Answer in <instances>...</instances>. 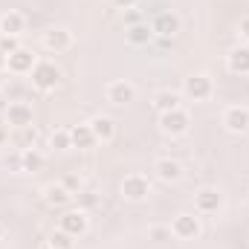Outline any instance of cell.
Masks as SVG:
<instances>
[{"label":"cell","instance_id":"12","mask_svg":"<svg viewBox=\"0 0 249 249\" xmlns=\"http://www.w3.org/2000/svg\"><path fill=\"white\" fill-rule=\"evenodd\" d=\"M223 127H226L229 133H235V136L249 133V107H244V105L226 107V110H223Z\"/></svg>","mask_w":249,"mask_h":249},{"label":"cell","instance_id":"16","mask_svg":"<svg viewBox=\"0 0 249 249\" xmlns=\"http://www.w3.org/2000/svg\"><path fill=\"white\" fill-rule=\"evenodd\" d=\"M124 38H127V44L130 47H148L154 38H157V32H154V26L151 23H136V26H127L124 29Z\"/></svg>","mask_w":249,"mask_h":249},{"label":"cell","instance_id":"31","mask_svg":"<svg viewBox=\"0 0 249 249\" xmlns=\"http://www.w3.org/2000/svg\"><path fill=\"white\" fill-rule=\"evenodd\" d=\"M110 3H113V6H116V9H133V6H136V0H110Z\"/></svg>","mask_w":249,"mask_h":249},{"label":"cell","instance_id":"13","mask_svg":"<svg viewBox=\"0 0 249 249\" xmlns=\"http://www.w3.org/2000/svg\"><path fill=\"white\" fill-rule=\"evenodd\" d=\"M35 64H38L35 50H29V47H20V50H15V53L9 55V72H12V75H29Z\"/></svg>","mask_w":249,"mask_h":249},{"label":"cell","instance_id":"17","mask_svg":"<svg viewBox=\"0 0 249 249\" xmlns=\"http://www.w3.org/2000/svg\"><path fill=\"white\" fill-rule=\"evenodd\" d=\"M180 102H183V99H180V93H177V90H157V93L151 96V107H154L157 113L177 110V107H183Z\"/></svg>","mask_w":249,"mask_h":249},{"label":"cell","instance_id":"23","mask_svg":"<svg viewBox=\"0 0 249 249\" xmlns=\"http://www.w3.org/2000/svg\"><path fill=\"white\" fill-rule=\"evenodd\" d=\"M47 142H50V148H53V151H58V154L70 151V148H72V139H70V127H67V130H64V127H55V130L50 133V139H47Z\"/></svg>","mask_w":249,"mask_h":249},{"label":"cell","instance_id":"3","mask_svg":"<svg viewBox=\"0 0 249 249\" xmlns=\"http://www.w3.org/2000/svg\"><path fill=\"white\" fill-rule=\"evenodd\" d=\"M160 130L165 133V136H171V139H177V136H186L188 127H191V116H188V110L183 107H177V110H168V113H160Z\"/></svg>","mask_w":249,"mask_h":249},{"label":"cell","instance_id":"29","mask_svg":"<svg viewBox=\"0 0 249 249\" xmlns=\"http://www.w3.org/2000/svg\"><path fill=\"white\" fill-rule=\"evenodd\" d=\"M142 23V12L139 9H124V26H136Z\"/></svg>","mask_w":249,"mask_h":249},{"label":"cell","instance_id":"5","mask_svg":"<svg viewBox=\"0 0 249 249\" xmlns=\"http://www.w3.org/2000/svg\"><path fill=\"white\" fill-rule=\"evenodd\" d=\"M151 180L145 177V174H127L122 180V186H119V194H122L127 203H142V200H148L151 197Z\"/></svg>","mask_w":249,"mask_h":249},{"label":"cell","instance_id":"6","mask_svg":"<svg viewBox=\"0 0 249 249\" xmlns=\"http://www.w3.org/2000/svg\"><path fill=\"white\" fill-rule=\"evenodd\" d=\"M58 229L67 232L70 238H81L90 229V217H87L84 209H64L61 217H58Z\"/></svg>","mask_w":249,"mask_h":249},{"label":"cell","instance_id":"14","mask_svg":"<svg viewBox=\"0 0 249 249\" xmlns=\"http://www.w3.org/2000/svg\"><path fill=\"white\" fill-rule=\"evenodd\" d=\"M23 29H26V15H23V12L9 9V12L0 15V35H15V38H20Z\"/></svg>","mask_w":249,"mask_h":249},{"label":"cell","instance_id":"35","mask_svg":"<svg viewBox=\"0 0 249 249\" xmlns=\"http://www.w3.org/2000/svg\"><path fill=\"white\" fill-rule=\"evenodd\" d=\"M3 235H6V229H3V223H0V241H3Z\"/></svg>","mask_w":249,"mask_h":249},{"label":"cell","instance_id":"30","mask_svg":"<svg viewBox=\"0 0 249 249\" xmlns=\"http://www.w3.org/2000/svg\"><path fill=\"white\" fill-rule=\"evenodd\" d=\"M238 35H241V41H247L249 44V15L247 18H241V23H238Z\"/></svg>","mask_w":249,"mask_h":249},{"label":"cell","instance_id":"36","mask_svg":"<svg viewBox=\"0 0 249 249\" xmlns=\"http://www.w3.org/2000/svg\"><path fill=\"white\" fill-rule=\"evenodd\" d=\"M44 249H50V247H44Z\"/></svg>","mask_w":249,"mask_h":249},{"label":"cell","instance_id":"19","mask_svg":"<svg viewBox=\"0 0 249 249\" xmlns=\"http://www.w3.org/2000/svg\"><path fill=\"white\" fill-rule=\"evenodd\" d=\"M70 200H72V194H70L61 183H50V186H44V203H47L50 209H67Z\"/></svg>","mask_w":249,"mask_h":249},{"label":"cell","instance_id":"15","mask_svg":"<svg viewBox=\"0 0 249 249\" xmlns=\"http://www.w3.org/2000/svg\"><path fill=\"white\" fill-rule=\"evenodd\" d=\"M87 124H90L96 142H102V145L113 142V136H116V119H110V116H93Z\"/></svg>","mask_w":249,"mask_h":249},{"label":"cell","instance_id":"26","mask_svg":"<svg viewBox=\"0 0 249 249\" xmlns=\"http://www.w3.org/2000/svg\"><path fill=\"white\" fill-rule=\"evenodd\" d=\"M3 168L20 174V171H23V154H20V151H18V154H6V157H3Z\"/></svg>","mask_w":249,"mask_h":249},{"label":"cell","instance_id":"22","mask_svg":"<svg viewBox=\"0 0 249 249\" xmlns=\"http://www.w3.org/2000/svg\"><path fill=\"white\" fill-rule=\"evenodd\" d=\"M20 154H23V171H29V174H35V171H41L47 165V157L38 148H23Z\"/></svg>","mask_w":249,"mask_h":249},{"label":"cell","instance_id":"24","mask_svg":"<svg viewBox=\"0 0 249 249\" xmlns=\"http://www.w3.org/2000/svg\"><path fill=\"white\" fill-rule=\"evenodd\" d=\"M72 241H75V238H70V235L61 232V229H55V232L47 238V247H50V249H72V247H75Z\"/></svg>","mask_w":249,"mask_h":249},{"label":"cell","instance_id":"21","mask_svg":"<svg viewBox=\"0 0 249 249\" xmlns=\"http://www.w3.org/2000/svg\"><path fill=\"white\" fill-rule=\"evenodd\" d=\"M70 139H72V148H78V151H90L93 145H99L87 122L84 124H72V127H70Z\"/></svg>","mask_w":249,"mask_h":249},{"label":"cell","instance_id":"7","mask_svg":"<svg viewBox=\"0 0 249 249\" xmlns=\"http://www.w3.org/2000/svg\"><path fill=\"white\" fill-rule=\"evenodd\" d=\"M212 93H214V84H212V78H209L206 72H194V75H188L186 84H183V96L191 99V102H209Z\"/></svg>","mask_w":249,"mask_h":249},{"label":"cell","instance_id":"33","mask_svg":"<svg viewBox=\"0 0 249 249\" xmlns=\"http://www.w3.org/2000/svg\"><path fill=\"white\" fill-rule=\"evenodd\" d=\"M6 70H9V55L0 53V72H6Z\"/></svg>","mask_w":249,"mask_h":249},{"label":"cell","instance_id":"8","mask_svg":"<svg viewBox=\"0 0 249 249\" xmlns=\"http://www.w3.org/2000/svg\"><path fill=\"white\" fill-rule=\"evenodd\" d=\"M41 47L47 50V53H67L70 47H72V32L67 29V26H50L44 35H41Z\"/></svg>","mask_w":249,"mask_h":249},{"label":"cell","instance_id":"10","mask_svg":"<svg viewBox=\"0 0 249 249\" xmlns=\"http://www.w3.org/2000/svg\"><path fill=\"white\" fill-rule=\"evenodd\" d=\"M105 99L110 105H116V107H124V105L136 102V87L130 81H124V78H116V81H110L105 87Z\"/></svg>","mask_w":249,"mask_h":249},{"label":"cell","instance_id":"27","mask_svg":"<svg viewBox=\"0 0 249 249\" xmlns=\"http://www.w3.org/2000/svg\"><path fill=\"white\" fill-rule=\"evenodd\" d=\"M15 50H20V38H15V35H0V53L12 55Z\"/></svg>","mask_w":249,"mask_h":249},{"label":"cell","instance_id":"20","mask_svg":"<svg viewBox=\"0 0 249 249\" xmlns=\"http://www.w3.org/2000/svg\"><path fill=\"white\" fill-rule=\"evenodd\" d=\"M226 67L232 75H249V47H235L226 55Z\"/></svg>","mask_w":249,"mask_h":249},{"label":"cell","instance_id":"28","mask_svg":"<svg viewBox=\"0 0 249 249\" xmlns=\"http://www.w3.org/2000/svg\"><path fill=\"white\" fill-rule=\"evenodd\" d=\"M58 183H61L70 194H78V191H81V177H78V174H64Z\"/></svg>","mask_w":249,"mask_h":249},{"label":"cell","instance_id":"37","mask_svg":"<svg viewBox=\"0 0 249 249\" xmlns=\"http://www.w3.org/2000/svg\"><path fill=\"white\" fill-rule=\"evenodd\" d=\"M247 186H249V183H247Z\"/></svg>","mask_w":249,"mask_h":249},{"label":"cell","instance_id":"1","mask_svg":"<svg viewBox=\"0 0 249 249\" xmlns=\"http://www.w3.org/2000/svg\"><path fill=\"white\" fill-rule=\"evenodd\" d=\"M29 81H32V87L38 93H53V90L61 87L64 72L55 61H38L32 67V72H29Z\"/></svg>","mask_w":249,"mask_h":249},{"label":"cell","instance_id":"4","mask_svg":"<svg viewBox=\"0 0 249 249\" xmlns=\"http://www.w3.org/2000/svg\"><path fill=\"white\" fill-rule=\"evenodd\" d=\"M223 203H226L223 191L214 188V186H206V188H197L194 191V212L197 214H217L223 209Z\"/></svg>","mask_w":249,"mask_h":249},{"label":"cell","instance_id":"11","mask_svg":"<svg viewBox=\"0 0 249 249\" xmlns=\"http://www.w3.org/2000/svg\"><path fill=\"white\" fill-rule=\"evenodd\" d=\"M154 174H157V180L165 183V186H177V183L186 177L183 165H180L177 160H171V157H160V160L154 162Z\"/></svg>","mask_w":249,"mask_h":249},{"label":"cell","instance_id":"9","mask_svg":"<svg viewBox=\"0 0 249 249\" xmlns=\"http://www.w3.org/2000/svg\"><path fill=\"white\" fill-rule=\"evenodd\" d=\"M32 122H35L32 105H26V102H20V99H15V102L6 105V124H9V127L23 130V127H32Z\"/></svg>","mask_w":249,"mask_h":249},{"label":"cell","instance_id":"32","mask_svg":"<svg viewBox=\"0 0 249 249\" xmlns=\"http://www.w3.org/2000/svg\"><path fill=\"white\" fill-rule=\"evenodd\" d=\"M154 41H157V44H160V50H168V47H171V44H174V38H162V35H157V38H154Z\"/></svg>","mask_w":249,"mask_h":249},{"label":"cell","instance_id":"34","mask_svg":"<svg viewBox=\"0 0 249 249\" xmlns=\"http://www.w3.org/2000/svg\"><path fill=\"white\" fill-rule=\"evenodd\" d=\"M6 142H9V130H6V127H3V124H0V148H3V145H6Z\"/></svg>","mask_w":249,"mask_h":249},{"label":"cell","instance_id":"18","mask_svg":"<svg viewBox=\"0 0 249 249\" xmlns=\"http://www.w3.org/2000/svg\"><path fill=\"white\" fill-rule=\"evenodd\" d=\"M154 32L157 35H162V38H174L177 32H180V18L174 15V12H160L157 18H154Z\"/></svg>","mask_w":249,"mask_h":249},{"label":"cell","instance_id":"25","mask_svg":"<svg viewBox=\"0 0 249 249\" xmlns=\"http://www.w3.org/2000/svg\"><path fill=\"white\" fill-rule=\"evenodd\" d=\"M148 238H151L154 244H168V241H171L174 235H171V226H151Z\"/></svg>","mask_w":249,"mask_h":249},{"label":"cell","instance_id":"2","mask_svg":"<svg viewBox=\"0 0 249 249\" xmlns=\"http://www.w3.org/2000/svg\"><path fill=\"white\" fill-rule=\"evenodd\" d=\"M171 235H174L177 241H197V238L203 235V223H200L197 212H180V214H174V220H171Z\"/></svg>","mask_w":249,"mask_h":249}]
</instances>
